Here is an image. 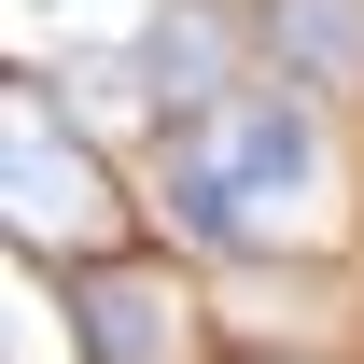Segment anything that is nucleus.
<instances>
[{"instance_id": "1", "label": "nucleus", "mask_w": 364, "mask_h": 364, "mask_svg": "<svg viewBox=\"0 0 364 364\" xmlns=\"http://www.w3.org/2000/svg\"><path fill=\"white\" fill-rule=\"evenodd\" d=\"M336 140H322V98L294 85H252L225 98L210 127L168 140V225L196 238V252H238V267H267L280 238L294 252H322L336 238Z\"/></svg>"}, {"instance_id": "2", "label": "nucleus", "mask_w": 364, "mask_h": 364, "mask_svg": "<svg viewBox=\"0 0 364 364\" xmlns=\"http://www.w3.org/2000/svg\"><path fill=\"white\" fill-rule=\"evenodd\" d=\"M0 210H14V252L56 267V280L127 252V196H112V168L85 154V127H70L43 85L0 98Z\"/></svg>"}, {"instance_id": "3", "label": "nucleus", "mask_w": 364, "mask_h": 364, "mask_svg": "<svg viewBox=\"0 0 364 364\" xmlns=\"http://www.w3.org/2000/svg\"><path fill=\"white\" fill-rule=\"evenodd\" d=\"M252 0H154V28H140V70H154V112L168 127H210L225 98H252Z\"/></svg>"}, {"instance_id": "4", "label": "nucleus", "mask_w": 364, "mask_h": 364, "mask_svg": "<svg viewBox=\"0 0 364 364\" xmlns=\"http://www.w3.org/2000/svg\"><path fill=\"white\" fill-rule=\"evenodd\" d=\"M70 336H85V364H182L196 294L154 252H112V267H70Z\"/></svg>"}, {"instance_id": "5", "label": "nucleus", "mask_w": 364, "mask_h": 364, "mask_svg": "<svg viewBox=\"0 0 364 364\" xmlns=\"http://www.w3.org/2000/svg\"><path fill=\"white\" fill-rule=\"evenodd\" d=\"M252 43L294 98H364V0H252Z\"/></svg>"}, {"instance_id": "6", "label": "nucleus", "mask_w": 364, "mask_h": 364, "mask_svg": "<svg viewBox=\"0 0 364 364\" xmlns=\"http://www.w3.org/2000/svg\"><path fill=\"white\" fill-rule=\"evenodd\" d=\"M238 364H309V350H238Z\"/></svg>"}]
</instances>
